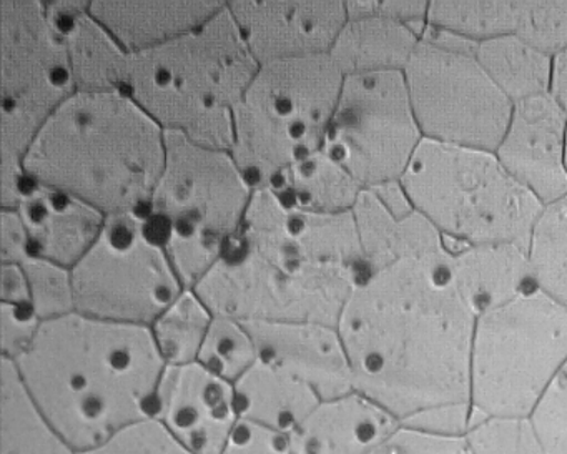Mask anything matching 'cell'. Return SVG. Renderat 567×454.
Listing matches in <instances>:
<instances>
[{
	"mask_svg": "<svg viewBox=\"0 0 567 454\" xmlns=\"http://www.w3.org/2000/svg\"><path fill=\"white\" fill-rule=\"evenodd\" d=\"M450 264L408 258L367 271L338 320L354 391L401 424L434 407L471 404L477 313Z\"/></svg>",
	"mask_w": 567,
	"mask_h": 454,
	"instance_id": "1",
	"label": "cell"
},
{
	"mask_svg": "<svg viewBox=\"0 0 567 454\" xmlns=\"http://www.w3.org/2000/svg\"><path fill=\"white\" fill-rule=\"evenodd\" d=\"M367 274L353 214H318L257 188L237 234L194 290L235 320L337 327Z\"/></svg>",
	"mask_w": 567,
	"mask_h": 454,
	"instance_id": "2",
	"label": "cell"
},
{
	"mask_svg": "<svg viewBox=\"0 0 567 454\" xmlns=\"http://www.w3.org/2000/svg\"><path fill=\"white\" fill-rule=\"evenodd\" d=\"M14 364L35 410L74 453L154 416L167 368L151 327L79 311L44 321Z\"/></svg>",
	"mask_w": 567,
	"mask_h": 454,
	"instance_id": "3",
	"label": "cell"
},
{
	"mask_svg": "<svg viewBox=\"0 0 567 454\" xmlns=\"http://www.w3.org/2000/svg\"><path fill=\"white\" fill-rule=\"evenodd\" d=\"M165 138L127 92H75L35 135L24 171L107 217L145 211L164 168Z\"/></svg>",
	"mask_w": 567,
	"mask_h": 454,
	"instance_id": "4",
	"label": "cell"
},
{
	"mask_svg": "<svg viewBox=\"0 0 567 454\" xmlns=\"http://www.w3.org/2000/svg\"><path fill=\"white\" fill-rule=\"evenodd\" d=\"M258 68L225 4L194 31L132 54L125 92L165 132L230 151L235 107Z\"/></svg>",
	"mask_w": 567,
	"mask_h": 454,
	"instance_id": "5",
	"label": "cell"
},
{
	"mask_svg": "<svg viewBox=\"0 0 567 454\" xmlns=\"http://www.w3.org/2000/svg\"><path fill=\"white\" fill-rule=\"evenodd\" d=\"M414 210L453 245L527 247L543 202L494 152L424 141L401 177Z\"/></svg>",
	"mask_w": 567,
	"mask_h": 454,
	"instance_id": "6",
	"label": "cell"
},
{
	"mask_svg": "<svg viewBox=\"0 0 567 454\" xmlns=\"http://www.w3.org/2000/svg\"><path fill=\"white\" fill-rule=\"evenodd\" d=\"M165 162L145 214L185 288H194L244 221L254 187L230 151L165 132Z\"/></svg>",
	"mask_w": 567,
	"mask_h": 454,
	"instance_id": "7",
	"label": "cell"
},
{
	"mask_svg": "<svg viewBox=\"0 0 567 454\" xmlns=\"http://www.w3.org/2000/svg\"><path fill=\"white\" fill-rule=\"evenodd\" d=\"M343 81L330 54L258 68L235 107L230 147L254 190L321 151Z\"/></svg>",
	"mask_w": 567,
	"mask_h": 454,
	"instance_id": "8",
	"label": "cell"
},
{
	"mask_svg": "<svg viewBox=\"0 0 567 454\" xmlns=\"http://www.w3.org/2000/svg\"><path fill=\"white\" fill-rule=\"evenodd\" d=\"M567 363V307L536 288L477 314L471 354L474 416L529 417Z\"/></svg>",
	"mask_w": 567,
	"mask_h": 454,
	"instance_id": "9",
	"label": "cell"
},
{
	"mask_svg": "<svg viewBox=\"0 0 567 454\" xmlns=\"http://www.w3.org/2000/svg\"><path fill=\"white\" fill-rule=\"evenodd\" d=\"M0 202L16 208L29 184L24 157L52 114L78 92L64 42L42 0L0 2Z\"/></svg>",
	"mask_w": 567,
	"mask_h": 454,
	"instance_id": "10",
	"label": "cell"
},
{
	"mask_svg": "<svg viewBox=\"0 0 567 454\" xmlns=\"http://www.w3.org/2000/svg\"><path fill=\"white\" fill-rule=\"evenodd\" d=\"M476 44L424 29L403 75L424 141L496 152L513 102L476 59Z\"/></svg>",
	"mask_w": 567,
	"mask_h": 454,
	"instance_id": "11",
	"label": "cell"
},
{
	"mask_svg": "<svg viewBox=\"0 0 567 454\" xmlns=\"http://www.w3.org/2000/svg\"><path fill=\"white\" fill-rule=\"evenodd\" d=\"M72 278L79 313L138 327L187 290L145 211L109 215Z\"/></svg>",
	"mask_w": 567,
	"mask_h": 454,
	"instance_id": "12",
	"label": "cell"
},
{
	"mask_svg": "<svg viewBox=\"0 0 567 454\" xmlns=\"http://www.w3.org/2000/svg\"><path fill=\"white\" fill-rule=\"evenodd\" d=\"M424 137L403 72L344 78L323 147L364 188L401 180Z\"/></svg>",
	"mask_w": 567,
	"mask_h": 454,
	"instance_id": "13",
	"label": "cell"
},
{
	"mask_svg": "<svg viewBox=\"0 0 567 454\" xmlns=\"http://www.w3.org/2000/svg\"><path fill=\"white\" fill-rule=\"evenodd\" d=\"M228 11L258 64L330 54L348 22L347 6L333 2L231 0Z\"/></svg>",
	"mask_w": 567,
	"mask_h": 454,
	"instance_id": "14",
	"label": "cell"
},
{
	"mask_svg": "<svg viewBox=\"0 0 567 454\" xmlns=\"http://www.w3.org/2000/svg\"><path fill=\"white\" fill-rule=\"evenodd\" d=\"M154 417L192 454H221L240 421L235 384L200 363L167 367L158 384Z\"/></svg>",
	"mask_w": 567,
	"mask_h": 454,
	"instance_id": "15",
	"label": "cell"
},
{
	"mask_svg": "<svg viewBox=\"0 0 567 454\" xmlns=\"http://www.w3.org/2000/svg\"><path fill=\"white\" fill-rule=\"evenodd\" d=\"M567 112L550 94L514 104L494 154L543 205L567 194Z\"/></svg>",
	"mask_w": 567,
	"mask_h": 454,
	"instance_id": "16",
	"label": "cell"
},
{
	"mask_svg": "<svg viewBox=\"0 0 567 454\" xmlns=\"http://www.w3.org/2000/svg\"><path fill=\"white\" fill-rule=\"evenodd\" d=\"M245 324L257 344L258 360L297 378L321 401L353 393V373L337 327L284 321Z\"/></svg>",
	"mask_w": 567,
	"mask_h": 454,
	"instance_id": "17",
	"label": "cell"
},
{
	"mask_svg": "<svg viewBox=\"0 0 567 454\" xmlns=\"http://www.w3.org/2000/svg\"><path fill=\"white\" fill-rule=\"evenodd\" d=\"M16 210L28 228L32 255L68 268L87 254L107 218L82 198L31 178Z\"/></svg>",
	"mask_w": 567,
	"mask_h": 454,
	"instance_id": "18",
	"label": "cell"
},
{
	"mask_svg": "<svg viewBox=\"0 0 567 454\" xmlns=\"http://www.w3.org/2000/svg\"><path fill=\"white\" fill-rule=\"evenodd\" d=\"M52 28L64 42L78 92H125L131 52L92 16L87 0L44 2Z\"/></svg>",
	"mask_w": 567,
	"mask_h": 454,
	"instance_id": "19",
	"label": "cell"
},
{
	"mask_svg": "<svg viewBox=\"0 0 567 454\" xmlns=\"http://www.w3.org/2000/svg\"><path fill=\"white\" fill-rule=\"evenodd\" d=\"M400 426L386 410L353 391L318 403L290 434L291 454H370Z\"/></svg>",
	"mask_w": 567,
	"mask_h": 454,
	"instance_id": "20",
	"label": "cell"
},
{
	"mask_svg": "<svg viewBox=\"0 0 567 454\" xmlns=\"http://www.w3.org/2000/svg\"><path fill=\"white\" fill-rule=\"evenodd\" d=\"M351 214L367 271L381 270L408 258L430 264L451 261L450 241L420 211L394 217L370 188H364Z\"/></svg>",
	"mask_w": 567,
	"mask_h": 454,
	"instance_id": "21",
	"label": "cell"
},
{
	"mask_svg": "<svg viewBox=\"0 0 567 454\" xmlns=\"http://www.w3.org/2000/svg\"><path fill=\"white\" fill-rule=\"evenodd\" d=\"M221 0L195 2H125L94 0L91 12L131 52L148 51L167 44L214 18L225 8Z\"/></svg>",
	"mask_w": 567,
	"mask_h": 454,
	"instance_id": "22",
	"label": "cell"
},
{
	"mask_svg": "<svg viewBox=\"0 0 567 454\" xmlns=\"http://www.w3.org/2000/svg\"><path fill=\"white\" fill-rule=\"evenodd\" d=\"M451 275L477 314L509 303L533 288L526 248L513 244H451Z\"/></svg>",
	"mask_w": 567,
	"mask_h": 454,
	"instance_id": "23",
	"label": "cell"
},
{
	"mask_svg": "<svg viewBox=\"0 0 567 454\" xmlns=\"http://www.w3.org/2000/svg\"><path fill=\"white\" fill-rule=\"evenodd\" d=\"M420 42V32L383 16L348 19L330 58L344 78L404 72Z\"/></svg>",
	"mask_w": 567,
	"mask_h": 454,
	"instance_id": "24",
	"label": "cell"
},
{
	"mask_svg": "<svg viewBox=\"0 0 567 454\" xmlns=\"http://www.w3.org/2000/svg\"><path fill=\"white\" fill-rule=\"evenodd\" d=\"M235 394L240 417L287 434L321 401L310 386L260 360L235 383Z\"/></svg>",
	"mask_w": 567,
	"mask_h": 454,
	"instance_id": "25",
	"label": "cell"
},
{
	"mask_svg": "<svg viewBox=\"0 0 567 454\" xmlns=\"http://www.w3.org/2000/svg\"><path fill=\"white\" fill-rule=\"evenodd\" d=\"M267 187L280 192L297 207L318 214H347L364 190L347 168L323 151L291 165Z\"/></svg>",
	"mask_w": 567,
	"mask_h": 454,
	"instance_id": "26",
	"label": "cell"
},
{
	"mask_svg": "<svg viewBox=\"0 0 567 454\" xmlns=\"http://www.w3.org/2000/svg\"><path fill=\"white\" fill-rule=\"evenodd\" d=\"M476 59L513 104L550 94L554 58L520 41L517 35L481 42Z\"/></svg>",
	"mask_w": 567,
	"mask_h": 454,
	"instance_id": "27",
	"label": "cell"
},
{
	"mask_svg": "<svg viewBox=\"0 0 567 454\" xmlns=\"http://www.w3.org/2000/svg\"><path fill=\"white\" fill-rule=\"evenodd\" d=\"M0 454H75L35 410L14 361L8 358L0 364Z\"/></svg>",
	"mask_w": 567,
	"mask_h": 454,
	"instance_id": "28",
	"label": "cell"
},
{
	"mask_svg": "<svg viewBox=\"0 0 567 454\" xmlns=\"http://www.w3.org/2000/svg\"><path fill=\"white\" fill-rule=\"evenodd\" d=\"M526 251L533 287L567 307V194L544 205Z\"/></svg>",
	"mask_w": 567,
	"mask_h": 454,
	"instance_id": "29",
	"label": "cell"
},
{
	"mask_svg": "<svg viewBox=\"0 0 567 454\" xmlns=\"http://www.w3.org/2000/svg\"><path fill=\"white\" fill-rule=\"evenodd\" d=\"M214 317L197 291L187 288L151 324L155 347L167 367L197 363Z\"/></svg>",
	"mask_w": 567,
	"mask_h": 454,
	"instance_id": "30",
	"label": "cell"
},
{
	"mask_svg": "<svg viewBox=\"0 0 567 454\" xmlns=\"http://www.w3.org/2000/svg\"><path fill=\"white\" fill-rule=\"evenodd\" d=\"M427 28L477 45L514 34V2H430Z\"/></svg>",
	"mask_w": 567,
	"mask_h": 454,
	"instance_id": "31",
	"label": "cell"
},
{
	"mask_svg": "<svg viewBox=\"0 0 567 454\" xmlns=\"http://www.w3.org/2000/svg\"><path fill=\"white\" fill-rule=\"evenodd\" d=\"M258 361L257 344L244 321L215 314L197 363L235 384Z\"/></svg>",
	"mask_w": 567,
	"mask_h": 454,
	"instance_id": "32",
	"label": "cell"
},
{
	"mask_svg": "<svg viewBox=\"0 0 567 454\" xmlns=\"http://www.w3.org/2000/svg\"><path fill=\"white\" fill-rule=\"evenodd\" d=\"M464 443L471 454H544L530 417L473 414Z\"/></svg>",
	"mask_w": 567,
	"mask_h": 454,
	"instance_id": "33",
	"label": "cell"
},
{
	"mask_svg": "<svg viewBox=\"0 0 567 454\" xmlns=\"http://www.w3.org/2000/svg\"><path fill=\"white\" fill-rule=\"evenodd\" d=\"M22 267L28 275L32 307L42 321L68 317L78 311L72 268L34 255Z\"/></svg>",
	"mask_w": 567,
	"mask_h": 454,
	"instance_id": "34",
	"label": "cell"
},
{
	"mask_svg": "<svg viewBox=\"0 0 567 454\" xmlns=\"http://www.w3.org/2000/svg\"><path fill=\"white\" fill-rule=\"evenodd\" d=\"M514 35L549 58L567 49V2H514Z\"/></svg>",
	"mask_w": 567,
	"mask_h": 454,
	"instance_id": "35",
	"label": "cell"
},
{
	"mask_svg": "<svg viewBox=\"0 0 567 454\" xmlns=\"http://www.w3.org/2000/svg\"><path fill=\"white\" fill-rule=\"evenodd\" d=\"M75 454H192L157 417L137 421L104 443Z\"/></svg>",
	"mask_w": 567,
	"mask_h": 454,
	"instance_id": "36",
	"label": "cell"
},
{
	"mask_svg": "<svg viewBox=\"0 0 567 454\" xmlns=\"http://www.w3.org/2000/svg\"><path fill=\"white\" fill-rule=\"evenodd\" d=\"M529 417L544 454H567V363Z\"/></svg>",
	"mask_w": 567,
	"mask_h": 454,
	"instance_id": "37",
	"label": "cell"
},
{
	"mask_svg": "<svg viewBox=\"0 0 567 454\" xmlns=\"http://www.w3.org/2000/svg\"><path fill=\"white\" fill-rule=\"evenodd\" d=\"M44 321L32 303H2L0 301V343L2 358L18 360L38 337Z\"/></svg>",
	"mask_w": 567,
	"mask_h": 454,
	"instance_id": "38",
	"label": "cell"
},
{
	"mask_svg": "<svg viewBox=\"0 0 567 454\" xmlns=\"http://www.w3.org/2000/svg\"><path fill=\"white\" fill-rule=\"evenodd\" d=\"M221 454H291L290 434L240 417Z\"/></svg>",
	"mask_w": 567,
	"mask_h": 454,
	"instance_id": "39",
	"label": "cell"
},
{
	"mask_svg": "<svg viewBox=\"0 0 567 454\" xmlns=\"http://www.w3.org/2000/svg\"><path fill=\"white\" fill-rule=\"evenodd\" d=\"M370 454H471L464 437L434 436L411 427L400 430L388 437Z\"/></svg>",
	"mask_w": 567,
	"mask_h": 454,
	"instance_id": "40",
	"label": "cell"
},
{
	"mask_svg": "<svg viewBox=\"0 0 567 454\" xmlns=\"http://www.w3.org/2000/svg\"><path fill=\"white\" fill-rule=\"evenodd\" d=\"M473 423L471 404H453V406L434 407L411 417L401 426L444 437H464Z\"/></svg>",
	"mask_w": 567,
	"mask_h": 454,
	"instance_id": "41",
	"label": "cell"
},
{
	"mask_svg": "<svg viewBox=\"0 0 567 454\" xmlns=\"http://www.w3.org/2000/svg\"><path fill=\"white\" fill-rule=\"evenodd\" d=\"M32 257L31 238L16 208L0 211V260L2 265H22Z\"/></svg>",
	"mask_w": 567,
	"mask_h": 454,
	"instance_id": "42",
	"label": "cell"
},
{
	"mask_svg": "<svg viewBox=\"0 0 567 454\" xmlns=\"http://www.w3.org/2000/svg\"><path fill=\"white\" fill-rule=\"evenodd\" d=\"M430 2H377V14L410 25L423 35L427 28Z\"/></svg>",
	"mask_w": 567,
	"mask_h": 454,
	"instance_id": "43",
	"label": "cell"
},
{
	"mask_svg": "<svg viewBox=\"0 0 567 454\" xmlns=\"http://www.w3.org/2000/svg\"><path fill=\"white\" fill-rule=\"evenodd\" d=\"M2 303H31V288L22 265H2L0 274Z\"/></svg>",
	"mask_w": 567,
	"mask_h": 454,
	"instance_id": "44",
	"label": "cell"
},
{
	"mask_svg": "<svg viewBox=\"0 0 567 454\" xmlns=\"http://www.w3.org/2000/svg\"><path fill=\"white\" fill-rule=\"evenodd\" d=\"M370 190L377 195L378 200H380L394 217L404 218L416 211L401 180L386 182V184L371 187Z\"/></svg>",
	"mask_w": 567,
	"mask_h": 454,
	"instance_id": "45",
	"label": "cell"
},
{
	"mask_svg": "<svg viewBox=\"0 0 567 454\" xmlns=\"http://www.w3.org/2000/svg\"><path fill=\"white\" fill-rule=\"evenodd\" d=\"M550 95L567 112V49L554 58Z\"/></svg>",
	"mask_w": 567,
	"mask_h": 454,
	"instance_id": "46",
	"label": "cell"
},
{
	"mask_svg": "<svg viewBox=\"0 0 567 454\" xmlns=\"http://www.w3.org/2000/svg\"><path fill=\"white\" fill-rule=\"evenodd\" d=\"M566 171H567V134H566Z\"/></svg>",
	"mask_w": 567,
	"mask_h": 454,
	"instance_id": "47",
	"label": "cell"
}]
</instances>
